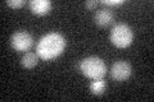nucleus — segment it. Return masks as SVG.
I'll return each instance as SVG.
<instances>
[{
    "label": "nucleus",
    "instance_id": "obj_10",
    "mask_svg": "<svg viewBox=\"0 0 154 102\" xmlns=\"http://www.w3.org/2000/svg\"><path fill=\"white\" fill-rule=\"evenodd\" d=\"M102 4L108 5V7H119L122 4H125V0H103Z\"/></svg>",
    "mask_w": 154,
    "mask_h": 102
},
{
    "label": "nucleus",
    "instance_id": "obj_6",
    "mask_svg": "<svg viewBox=\"0 0 154 102\" xmlns=\"http://www.w3.org/2000/svg\"><path fill=\"white\" fill-rule=\"evenodd\" d=\"M30 9L36 16H45L50 12L51 3L49 0H32L30 1Z\"/></svg>",
    "mask_w": 154,
    "mask_h": 102
},
{
    "label": "nucleus",
    "instance_id": "obj_1",
    "mask_svg": "<svg viewBox=\"0 0 154 102\" xmlns=\"http://www.w3.org/2000/svg\"><path fill=\"white\" fill-rule=\"evenodd\" d=\"M66 48V38L58 32H50L42 36L36 45V54L42 60H53L62 55Z\"/></svg>",
    "mask_w": 154,
    "mask_h": 102
},
{
    "label": "nucleus",
    "instance_id": "obj_8",
    "mask_svg": "<svg viewBox=\"0 0 154 102\" xmlns=\"http://www.w3.org/2000/svg\"><path fill=\"white\" fill-rule=\"evenodd\" d=\"M38 57L40 56L35 54V52H26L21 59V64L23 68H26V69H32V68H35L37 65Z\"/></svg>",
    "mask_w": 154,
    "mask_h": 102
},
{
    "label": "nucleus",
    "instance_id": "obj_5",
    "mask_svg": "<svg viewBox=\"0 0 154 102\" xmlns=\"http://www.w3.org/2000/svg\"><path fill=\"white\" fill-rule=\"evenodd\" d=\"M132 74V68L127 61L118 60L110 68V77L117 80V82H123L127 80Z\"/></svg>",
    "mask_w": 154,
    "mask_h": 102
},
{
    "label": "nucleus",
    "instance_id": "obj_7",
    "mask_svg": "<svg viewBox=\"0 0 154 102\" xmlns=\"http://www.w3.org/2000/svg\"><path fill=\"white\" fill-rule=\"evenodd\" d=\"M95 23L100 27H107L109 26L110 23L113 22V13L109 10L107 8H103V9H99L98 12L95 13Z\"/></svg>",
    "mask_w": 154,
    "mask_h": 102
},
{
    "label": "nucleus",
    "instance_id": "obj_9",
    "mask_svg": "<svg viewBox=\"0 0 154 102\" xmlns=\"http://www.w3.org/2000/svg\"><path fill=\"white\" fill-rule=\"evenodd\" d=\"M105 88H107V84H105V82L103 78H100V79H94L93 82L90 83L89 86V89L90 92L93 93L94 96H100V95H103L104 92H105Z\"/></svg>",
    "mask_w": 154,
    "mask_h": 102
},
{
    "label": "nucleus",
    "instance_id": "obj_2",
    "mask_svg": "<svg viewBox=\"0 0 154 102\" xmlns=\"http://www.w3.org/2000/svg\"><path fill=\"white\" fill-rule=\"evenodd\" d=\"M81 73L91 80L100 79L107 74V65L103 59L98 56H89L80 61Z\"/></svg>",
    "mask_w": 154,
    "mask_h": 102
},
{
    "label": "nucleus",
    "instance_id": "obj_11",
    "mask_svg": "<svg viewBox=\"0 0 154 102\" xmlns=\"http://www.w3.org/2000/svg\"><path fill=\"white\" fill-rule=\"evenodd\" d=\"M7 4L11 8L18 9V8H22L23 5H25L26 1H23V0H9V1H7Z\"/></svg>",
    "mask_w": 154,
    "mask_h": 102
},
{
    "label": "nucleus",
    "instance_id": "obj_4",
    "mask_svg": "<svg viewBox=\"0 0 154 102\" xmlns=\"http://www.w3.org/2000/svg\"><path fill=\"white\" fill-rule=\"evenodd\" d=\"M32 43H33V38L26 31H18L16 33H13L11 37V45L18 52L28 51L31 48Z\"/></svg>",
    "mask_w": 154,
    "mask_h": 102
},
{
    "label": "nucleus",
    "instance_id": "obj_12",
    "mask_svg": "<svg viewBox=\"0 0 154 102\" xmlns=\"http://www.w3.org/2000/svg\"><path fill=\"white\" fill-rule=\"evenodd\" d=\"M85 7L88 9H95L96 7H98V1H96V0H94V1H86Z\"/></svg>",
    "mask_w": 154,
    "mask_h": 102
},
{
    "label": "nucleus",
    "instance_id": "obj_3",
    "mask_svg": "<svg viewBox=\"0 0 154 102\" xmlns=\"http://www.w3.org/2000/svg\"><path fill=\"white\" fill-rule=\"evenodd\" d=\"M109 40L116 47L118 48H126L132 43L134 40V33L132 30L127 24L118 23L112 28L109 35Z\"/></svg>",
    "mask_w": 154,
    "mask_h": 102
}]
</instances>
